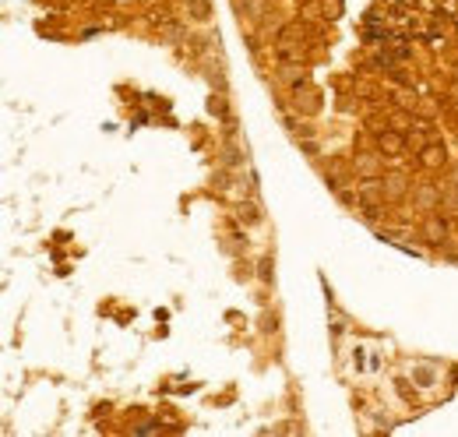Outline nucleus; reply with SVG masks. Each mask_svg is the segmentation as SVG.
<instances>
[{"mask_svg":"<svg viewBox=\"0 0 458 437\" xmlns=\"http://www.w3.org/2000/svg\"><path fill=\"white\" fill-rule=\"evenodd\" d=\"M187 8H190L194 22H208L211 18V4H208V0H187Z\"/></svg>","mask_w":458,"mask_h":437,"instance_id":"obj_1","label":"nucleus"}]
</instances>
